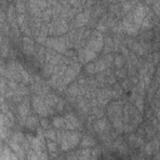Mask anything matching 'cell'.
I'll return each mask as SVG.
<instances>
[{
    "label": "cell",
    "instance_id": "6da1fadb",
    "mask_svg": "<svg viewBox=\"0 0 160 160\" xmlns=\"http://www.w3.org/2000/svg\"><path fill=\"white\" fill-rule=\"evenodd\" d=\"M81 134L75 130H58L56 131V142L59 144L62 151H69L76 148L80 144Z\"/></svg>",
    "mask_w": 160,
    "mask_h": 160
},
{
    "label": "cell",
    "instance_id": "7a4b0ae2",
    "mask_svg": "<svg viewBox=\"0 0 160 160\" xmlns=\"http://www.w3.org/2000/svg\"><path fill=\"white\" fill-rule=\"evenodd\" d=\"M122 109L124 105L121 101H110L106 105V116L109 118L112 128L120 134L124 131V120H122Z\"/></svg>",
    "mask_w": 160,
    "mask_h": 160
},
{
    "label": "cell",
    "instance_id": "3957f363",
    "mask_svg": "<svg viewBox=\"0 0 160 160\" xmlns=\"http://www.w3.org/2000/svg\"><path fill=\"white\" fill-rule=\"evenodd\" d=\"M31 106H32V110H35V112H36L38 115H40L41 118L51 116V115H54V112L56 111L55 109L50 108V106L46 104L44 96L35 95V94H34L32 98H31Z\"/></svg>",
    "mask_w": 160,
    "mask_h": 160
},
{
    "label": "cell",
    "instance_id": "277c9868",
    "mask_svg": "<svg viewBox=\"0 0 160 160\" xmlns=\"http://www.w3.org/2000/svg\"><path fill=\"white\" fill-rule=\"evenodd\" d=\"M48 24V29H49V35L50 36H61L65 35L66 32L70 31V24L68 20L59 18V19H52L50 22Z\"/></svg>",
    "mask_w": 160,
    "mask_h": 160
},
{
    "label": "cell",
    "instance_id": "5b68a950",
    "mask_svg": "<svg viewBox=\"0 0 160 160\" xmlns=\"http://www.w3.org/2000/svg\"><path fill=\"white\" fill-rule=\"evenodd\" d=\"M45 46L50 48V49H52V50H55L58 52H61V54H64L69 49L65 35H61V36H49L46 42H45Z\"/></svg>",
    "mask_w": 160,
    "mask_h": 160
},
{
    "label": "cell",
    "instance_id": "8992f818",
    "mask_svg": "<svg viewBox=\"0 0 160 160\" xmlns=\"http://www.w3.org/2000/svg\"><path fill=\"white\" fill-rule=\"evenodd\" d=\"M80 68H81V64L79 61H72L71 64L68 65L66 70H65V74L62 76V84L66 86V85H70L80 74Z\"/></svg>",
    "mask_w": 160,
    "mask_h": 160
},
{
    "label": "cell",
    "instance_id": "52a82bcc",
    "mask_svg": "<svg viewBox=\"0 0 160 160\" xmlns=\"http://www.w3.org/2000/svg\"><path fill=\"white\" fill-rule=\"evenodd\" d=\"M121 25L124 29V32L128 34L129 36H138L140 32V26L134 21L131 14H126L122 19H121Z\"/></svg>",
    "mask_w": 160,
    "mask_h": 160
},
{
    "label": "cell",
    "instance_id": "ba28073f",
    "mask_svg": "<svg viewBox=\"0 0 160 160\" xmlns=\"http://www.w3.org/2000/svg\"><path fill=\"white\" fill-rule=\"evenodd\" d=\"M104 35H102V32H100V31H92V34H91V36L88 39V42H86V45L90 48V49H92L94 51H96L98 54H100L101 51H102V49H104Z\"/></svg>",
    "mask_w": 160,
    "mask_h": 160
},
{
    "label": "cell",
    "instance_id": "9c48e42d",
    "mask_svg": "<svg viewBox=\"0 0 160 160\" xmlns=\"http://www.w3.org/2000/svg\"><path fill=\"white\" fill-rule=\"evenodd\" d=\"M90 20H91V10L84 9V11H80L75 15V18L72 20V28L74 29L85 28L86 25L90 24Z\"/></svg>",
    "mask_w": 160,
    "mask_h": 160
},
{
    "label": "cell",
    "instance_id": "30bf717a",
    "mask_svg": "<svg viewBox=\"0 0 160 160\" xmlns=\"http://www.w3.org/2000/svg\"><path fill=\"white\" fill-rule=\"evenodd\" d=\"M98 52L96 51H94L92 49H90L88 45H85V46H82V48H80L79 50H78V59H79V62L80 64H88V62H90V61H92V60H95L96 58H98Z\"/></svg>",
    "mask_w": 160,
    "mask_h": 160
},
{
    "label": "cell",
    "instance_id": "8fae6325",
    "mask_svg": "<svg viewBox=\"0 0 160 160\" xmlns=\"http://www.w3.org/2000/svg\"><path fill=\"white\" fill-rule=\"evenodd\" d=\"M148 11H149V6H148L146 4L139 2V4L134 8V10H132L130 14H131V16H132L134 21L140 26V25H141V22H142V20H144V18H145V16H146V14H148Z\"/></svg>",
    "mask_w": 160,
    "mask_h": 160
},
{
    "label": "cell",
    "instance_id": "7c38bea8",
    "mask_svg": "<svg viewBox=\"0 0 160 160\" xmlns=\"http://www.w3.org/2000/svg\"><path fill=\"white\" fill-rule=\"evenodd\" d=\"M64 60V54L58 52L50 48H46V52H45V62L52 64V65H59L62 64Z\"/></svg>",
    "mask_w": 160,
    "mask_h": 160
},
{
    "label": "cell",
    "instance_id": "4fadbf2b",
    "mask_svg": "<svg viewBox=\"0 0 160 160\" xmlns=\"http://www.w3.org/2000/svg\"><path fill=\"white\" fill-rule=\"evenodd\" d=\"M65 119V129L66 130H76L80 129L81 122L79 121V118L74 112H68L64 115Z\"/></svg>",
    "mask_w": 160,
    "mask_h": 160
},
{
    "label": "cell",
    "instance_id": "5bb4252c",
    "mask_svg": "<svg viewBox=\"0 0 160 160\" xmlns=\"http://www.w3.org/2000/svg\"><path fill=\"white\" fill-rule=\"evenodd\" d=\"M16 112H18V118H26L28 115H30V98H29V95L25 96L20 104H18Z\"/></svg>",
    "mask_w": 160,
    "mask_h": 160
},
{
    "label": "cell",
    "instance_id": "9a60e30c",
    "mask_svg": "<svg viewBox=\"0 0 160 160\" xmlns=\"http://www.w3.org/2000/svg\"><path fill=\"white\" fill-rule=\"evenodd\" d=\"M22 51L25 55L28 56H34L35 55V51H36V46H35V42L34 40L30 38V36H24L22 38Z\"/></svg>",
    "mask_w": 160,
    "mask_h": 160
},
{
    "label": "cell",
    "instance_id": "2e32d148",
    "mask_svg": "<svg viewBox=\"0 0 160 160\" xmlns=\"http://www.w3.org/2000/svg\"><path fill=\"white\" fill-rule=\"evenodd\" d=\"M110 129V124H109V121H108V119L105 118V116H102V118H99V119H96L94 122H92V130L96 132V134H102L104 131H106V130H109Z\"/></svg>",
    "mask_w": 160,
    "mask_h": 160
},
{
    "label": "cell",
    "instance_id": "e0dca14e",
    "mask_svg": "<svg viewBox=\"0 0 160 160\" xmlns=\"http://www.w3.org/2000/svg\"><path fill=\"white\" fill-rule=\"evenodd\" d=\"M84 91H85V85H80L76 81V82H71L65 92L68 94V96L79 98V96H84Z\"/></svg>",
    "mask_w": 160,
    "mask_h": 160
},
{
    "label": "cell",
    "instance_id": "ac0fdd59",
    "mask_svg": "<svg viewBox=\"0 0 160 160\" xmlns=\"http://www.w3.org/2000/svg\"><path fill=\"white\" fill-rule=\"evenodd\" d=\"M19 124L28 129H34V128H38V125L40 124V120L35 115L30 114L26 118H19Z\"/></svg>",
    "mask_w": 160,
    "mask_h": 160
},
{
    "label": "cell",
    "instance_id": "d6986e66",
    "mask_svg": "<svg viewBox=\"0 0 160 160\" xmlns=\"http://www.w3.org/2000/svg\"><path fill=\"white\" fill-rule=\"evenodd\" d=\"M140 1L139 0H129V1H124V2H120V8H121V14H122V18L134 10V8L139 4Z\"/></svg>",
    "mask_w": 160,
    "mask_h": 160
},
{
    "label": "cell",
    "instance_id": "ffe728a7",
    "mask_svg": "<svg viewBox=\"0 0 160 160\" xmlns=\"http://www.w3.org/2000/svg\"><path fill=\"white\" fill-rule=\"evenodd\" d=\"M129 144L131 148H135V149H140L141 146H144V140L140 135L138 134H130L129 135Z\"/></svg>",
    "mask_w": 160,
    "mask_h": 160
},
{
    "label": "cell",
    "instance_id": "44dd1931",
    "mask_svg": "<svg viewBox=\"0 0 160 160\" xmlns=\"http://www.w3.org/2000/svg\"><path fill=\"white\" fill-rule=\"evenodd\" d=\"M44 99H45V101H46V104L50 106V108H52V109H55L56 108V105H58V102L61 100L56 94H54V92H48L45 96H44Z\"/></svg>",
    "mask_w": 160,
    "mask_h": 160
},
{
    "label": "cell",
    "instance_id": "7402d4cb",
    "mask_svg": "<svg viewBox=\"0 0 160 160\" xmlns=\"http://www.w3.org/2000/svg\"><path fill=\"white\" fill-rule=\"evenodd\" d=\"M114 50H115V45H114V39H112V36H110V35L105 36L102 51H104L105 54H110V52L114 51Z\"/></svg>",
    "mask_w": 160,
    "mask_h": 160
},
{
    "label": "cell",
    "instance_id": "603a6c76",
    "mask_svg": "<svg viewBox=\"0 0 160 160\" xmlns=\"http://www.w3.org/2000/svg\"><path fill=\"white\" fill-rule=\"evenodd\" d=\"M111 146H112V149L119 150L121 152H126L128 151V145H126V142H125V140L122 138H116Z\"/></svg>",
    "mask_w": 160,
    "mask_h": 160
},
{
    "label": "cell",
    "instance_id": "cb8c5ba5",
    "mask_svg": "<svg viewBox=\"0 0 160 160\" xmlns=\"http://www.w3.org/2000/svg\"><path fill=\"white\" fill-rule=\"evenodd\" d=\"M154 35H155V32L152 31V29L140 30V32H139L140 41H146V42H150V41L154 39Z\"/></svg>",
    "mask_w": 160,
    "mask_h": 160
},
{
    "label": "cell",
    "instance_id": "d4e9b609",
    "mask_svg": "<svg viewBox=\"0 0 160 160\" xmlns=\"http://www.w3.org/2000/svg\"><path fill=\"white\" fill-rule=\"evenodd\" d=\"M79 145H80V148H91V146L96 145V140L90 135H85V136L81 138Z\"/></svg>",
    "mask_w": 160,
    "mask_h": 160
},
{
    "label": "cell",
    "instance_id": "484cf974",
    "mask_svg": "<svg viewBox=\"0 0 160 160\" xmlns=\"http://www.w3.org/2000/svg\"><path fill=\"white\" fill-rule=\"evenodd\" d=\"M55 69H56V65L45 62V64L42 65V75H44V78L49 79V78L55 72Z\"/></svg>",
    "mask_w": 160,
    "mask_h": 160
},
{
    "label": "cell",
    "instance_id": "4316f807",
    "mask_svg": "<svg viewBox=\"0 0 160 160\" xmlns=\"http://www.w3.org/2000/svg\"><path fill=\"white\" fill-rule=\"evenodd\" d=\"M94 64H95V69H96V74L98 72H101V71H105L106 69H108V65H106V62H105V60H104V58H100V59H95V61H94Z\"/></svg>",
    "mask_w": 160,
    "mask_h": 160
},
{
    "label": "cell",
    "instance_id": "83f0119b",
    "mask_svg": "<svg viewBox=\"0 0 160 160\" xmlns=\"http://www.w3.org/2000/svg\"><path fill=\"white\" fill-rule=\"evenodd\" d=\"M51 124L56 129H65V119H64V116H54Z\"/></svg>",
    "mask_w": 160,
    "mask_h": 160
},
{
    "label": "cell",
    "instance_id": "f1b7e54d",
    "mask_svg": "<svg viewBox=\"0 0 160 160\" xmlns=\"http://www.w3.org/2000/svg\"><path fill=\"white\" fill-rule=\"evenodd\" d=\"M144 130H145V136L148 138V139H152V138H155V135H156V128L155 126H152L151 124H146L145 125V128H144Z\"/></svg>",
    "mask_w": 160,
    "mask_h": 160
},
{
    "label": "cell",
    "instance_id": "f546056e",
    "mask_svg": "<svg viewBox=\"0 0 160 160\" xmlns=\"http://www.w3.org/2000/svg\"><path fill=\"white\" fill-rule=\"evenodd\" d=\"M125 62H126V59H125L121 54L114 55V66H115L116 69H120V68L125 66Z\"/></svg>",
    "mask_w": 160,
    "mask_h": 160
},
{
    "label": "cell",
    "instance_id": "4dcf8cb0",
    "mask_svg": "<svg viewBox=\"0 0 160 160\" xmlns=\"http://www.w3.org/2000/svg\"><path fill=\"white\" fill-rule=\"evenodd\" d=\"M41 19L44 22H50L52 20V8L49 5L48 9H45L42 12H41Z\"/></svg>",
    "mask_w": 160,
    "mask_h": 160
},
{
    "label": "cell",
    "instance_id": "1f68e13d",
    "mask_svg": "<svg viewBox=\"0 0 160 160\" xmlns=\"http://www.w3.org/2000/svg\"><path fill=\"white\" fill-rule=\"evenodd\" d=\"M46 149L51 154H56L58 149H59V144L55 141V140H50V139H46Z\"/></svg>",
    "mask_w": 160,
    "mask_h": 160
},
{
    "label": "cell",
    "instance_id": "d6a6232c",
    "mask_svg": "<svg viewBox=\"0 0 160 160\" xmlns=\"http://www.w3.org/2000/svg\"><path fill=\"white\" fill-rule=\"evenodd\" d=\"M15 10L18 14H26L28 6L25 5L24 0H15Z\"/></svg>",
    "mask_w": 160,
    "mask_h": 160
},
{
    "label": "cell",
    "instance_id": "836d02e7",
    "mask_svg": "<svg viewBox=\"0 0 160 160\" xmlns=\"http://www.w3.org/2000/svg\"><path fill=\"white\" fill-rule=\"evenodd\" d=\"M134 105H135V108H136L140 112H142V111H144V95H139V94H138V96H136L135 100H134Z\"/></svg>",
    "mask_w": 160,
    "mask_h": 160
},
{
    "label": "cell",
    "instance_id": "e575fe53",
    "mask_svg": "<svg viewBox=\"0 0 160 160\" xmlns=\"http://www.w3.org/2000/svg\"><path fill=\"white\" fill-rule=\"evenodd\" d=\"M91 158V149L82 148V150L78 151V159H90Z\"/></svg>",
    "mask_w": 160,
    "mask_h": 160
},
{
    "label": "cell",
    "instance_id": "d590c367",
    "mask_svg": "<svg viewBox=\"0 0 160 160\" xmlns=\"http://www.w3.org/2000/svg\"><path fill=\"white\" fill-rule=\"evenodd\" d=\"M85 2H86V0H69L70 6H72L75 9H79V10H82L84 9Z\"/></svg>",
    "mask_w": 160,
    "mask_h": 160
},
{
    "label": "cell",
    "instance_id": "8d00e7d4",
    "mask_svg": "<svg viewBox=\"0 0 160 160\" xmlns=\"http://www.w3.org/2000/svg\"><path fill=\"white\" fill-rule=\"evenodd\" d=\"M85 72L88 75H96V69H95V64L94 61H90L88 64H85Z\"/></svg>",
    "mask_w": 160,
    "mask_h": 160
},
{
    "label": "cell",
    "instance_id": "74e56055",
    "mask_svg": "<svg viewBox=\"0 0 160 160\" xmlns=\"http://www.w3.org/2000/svg\"><path fill=\"white\" fill-rule=\"evenodd\" d=\"M128 75H129V74H128V69H125L124 66L120 68V69H118V70H115V76H116V79L122 80V79H126Z\"/></svg>",
    "mask_w": 160,
    "mask_h": 160
},
{
    "label": "cell",
    "instance_id": "f35d334b",
    "mask_svg": "<svg viewBox=\"0 0 160 160\" xmlns=\"http://www.w3.org/2000/svg\"><path fill=\"white\" fill-rule=\"evenodd\" d=\"M44 136H45V140L50 139V140H55L56 141V130H51L49 128V129L44 130Z\"/></svg>",
    "mask_w": 160,
    "mask_h": 160
},
{
    "label": "cell",
    "instance_id": "ab89813d",
    "mask_svg": "<svg viewBox=\"0 0 160 160\" xmlns=\"http://www.w3.org/2000/svg\"><path fill=\"white\" fill-rule=\"evenodd\" d=\"M102 58H104V60H105L108 68H111V66L114 65V55H112L111 52H110V54H105Z\"/></svg>",
    "mask_w": 160,
    "mask_h": 160
},
{
    "label": "cell",
    "instance_id": "60d3db41",
    "mask_svg": "<svg viewBox=\"0 0 160 160\" xmlns=\"http://www.w3.org/2000/svg\"><path fill=\"white\" fill-rule=\"evenodd\" d=\"M120 85H121L122 90H130V88L132 86V84L130 82V79H122Z\"/></svg>",
    "mask_w": 160,
    "mask_h": 160
},
{
    "label": "cell",
    "instance_id": "b9f144b4",
    "mask_svg": "<svg viewBox=\"0 0 160 160\" xmlns=\"http://www.w3.org/2000/svg\"><path fill=\"white\" fill-rule=\"evenodd\" d=\"M144 150H145V154H146V155H151L152 152H155V151H154V148H152L151 141H150V142H148V144H144Z\"/></svg>",
    "mask_w": 160,
    "mask_h": 160
},
{
    "label": "cell",
    "instance_id": "7bdbcfd3",
    "mask_svg": "<svg viewBox=\"0 0 160 160\" xmlns=\"http://www.w3.org/2000/svg\"><path fill=\"white\" fill-rule=\"evenodd\" d=\"M40 126H41L44 130L49 129V128H50V120H49L48 118H42V119H40Z\"/></svg>",
    "mask_w": 160,
    "mask_h": 160
},
{
    "label": "cell",
    "instance_id": "ee69618b",
    "mask_svg": "<svg viewBox=\"0 0 160 160\" xmlns=\"http://www.w3.org/2000/svg\"><path fill=\"white\" fill-rule=\"evenodd\" d=\"M151 61H152L155 65L160 61V52H159V51H154V54L151 55Z\"/></svg>",
    "mask_w": 160,
    "mask_h": 160
},
{
    "label": "cell",
    "instance_id": "f6af8a7d",
    "mask_svg": "<svg viewBox=\"0 0 160 160\" xmlns=\"http://www.w3.org/2000/svg\"><path fill=\"white\" fill-rule=\"evenodd\" d=\"M64 109H65V101H64V100L61 99V100H60V101L58 102V105H56L55 110H56V111H62Z\"/></svg>",
    "mask_w": 160,
    "mask_h": 160
},
{
    "label": "cell",
    "instance_id": "bcb514c9",
    "mask_svg": "<svg viewBox=\"0 0 160 160\" xmlns=\"http://www.w3.org/2000/svg\"><path fill=\"white\" fill-rule=\"evenodd\" d=\"M100 152H101V151H100V149H99V148H96V149H92V150H91V158H92V159L98 158V155H99Z\"/></svg>",
    "mask_w": 160,
    "mask_h": 160
},
{
    "label": "cell",
    "instance_id": "7dc6e473",
    "mask_svg": "<svg viewBox=\"0 0 160 160\" xmlns=\"http://www.w3.org/2000/svg\"><path fill=\"white\" fill-rule=\"evenodd\" d=\"M124 1H129V0H119V2H124Z\"/></svg>",
    "mask_w": 160,
    "mask_h": 160
}]
</instances>
